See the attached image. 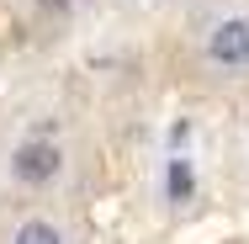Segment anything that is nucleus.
Returning a JSON list of instances; mask_svg holds the SVG:
<instances>
[{"label":"nucleus","mask_w":249,"mask_h":244,"mask_svg":"<svg viewBox=\"0 0 249 244\" xmlns=\"http://www.w3.org/2000/svg\"><path fill=\"white\" fill-rule=\"evenodd\" d=\"M201 53H207L212 69H223V75H244V69H249V11H228V16H217V21L207 27V38H201Z\"/></svg>","instance_id":"nucleus-1"},{"label":"nucleus","mask_w":249,"mask_h":244,"mask_svg":"<svg viewBox=\"0 0 249 244\" xmlns=\"http://www.w3.org/2000/svg\"><path fill=\"white\" fill-rule=\"evenodd\" d=\"M58 170H64V149L53 138H27L11 149V181H21V186H48L58 181Z\"/></svg>","instance_id":"nucleus-2"},{"label":"nucleus","mask_w":249,"mask_h":244,"mask_svg":"<svg viewBox=\"0 0 249 244\" xmlns=\"http://www.w3.org/2000/svg\"><path fill=\"white\" fill-rule=\"evenodd\" d=\"M191 196H196V165H191V154H186V149H175V154L164 159V202L186 207Z\"/></svg>","instance_id":"nucleus-3"},{"label":"nucleus","mask_w":249,"mask_h":244,"mask_svg":"<svg viewBox=\"0 0 249 244\" xmlns=\"http://www.w3.org/2000/svg\"><path fill=\"white\" fill-rule=\"evenodd\" d=\"M11 244H64V228L53 218H21L16 234H11Z\"/></svg>","instance_id":"nucleus-4"}]
</instances>
